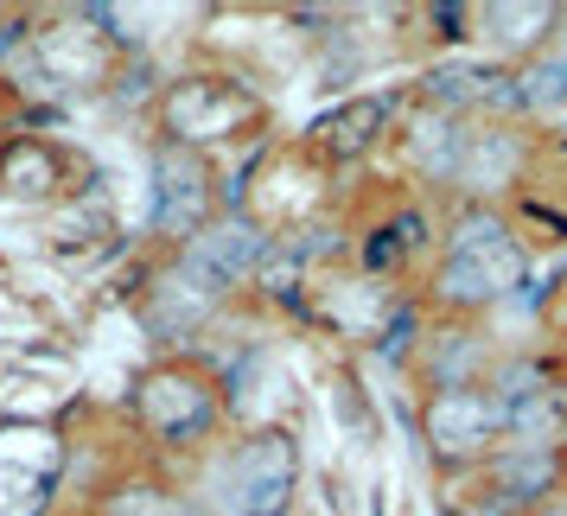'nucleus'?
Masks as SVG:
<instances>
[{
    "label": "nucleus",
    "mask_w": 567,
    "mask_h": 516,
    "mask_svg": "<svg viewBox=\"0 0 567 516\" xmlns=\"http://www.w3.org/2000/svg\"><path fill=\"white\" fill-rule=\"evenodd\" d=\"M122 421H128L141 460H154L185 478L217 440L230 434V402H224L217 363L205 351H159L128 383Z\"/></svg>",
    "instance_id": "1"
},
{
    "label": "nucleus",
    "mask_w": 567,
    "mask_h": 516,
    "mask_svg": "<svg viewBox=\"0 0 567 516\" xmlns=\"http://www.w3.org/2000/svg\"><path fill=\"white\" fill-rule=\"evenodd\" d=\"M185 491L205 516H293L307 491L300 427H230L185 472Z\"/></svg>",
    "instance_id": "2"
},
{
    "label": "nucleus",
    "mask_w": 567,
    "mask_h": 516,
    "mask_svg": "<svg viewBox=\"0 0 567 516\" xmlns=\"http://www.w3.org/2000/svg\"><path fill=\"white\" fill-rule=\"evenodd\" d=\"M154 128L159 141L173 147H192L205 159H224L236 147H256L268 141V103L249 78L236 71H217V64H192V71H173L154 96Z\"/></svg>",
    "instance_id": "3"
},
{
    "label": "nucleus",
    "mask_w": 567,
    "mask_h": 516,
    "mask_svg": "<svg viewBox=\"0 0 567 516\" xmlns=\"http://www.w3.org/2000/svg\"><path fill=\"white\" fill-rule=\"evenodd\" d=\"M409 427L446 491L472 485L478 465L504 446V409L485 389H409Z\"/></svg>",
    "instance_id": "4"
},
{
    "label": "nucleus",
    "mask_w": 567,
    "mask_h": 516,
    "mask_svg": "<svg viewBox=\"0 0 567 516\" xmlns=\"http://www.w3.org/2000/svg\"><path fill=\"white\" fill-rule=\"evenodd\" d=\"M536 166V128L529 122H465L460 134V166L446 205H516V192L529 185Z\"/></svg>",
    "instance_id": "5"
},
{
    "label": "nucleus",
    "mask_w": 567,
    "mask_h": 516,
    "mask_svg": "<svg viewBox=\"0 0 567 516\" xmlns=\"http://www.w3.org/2000/svg\"><path fill=\"white\" fill-rule=\"evenodd\" d=\"M147 173H154V192H147V198H154V242L159 249H185V242L224 210L217 159L192 154V147H173V141H154Z\"/></svg>",
    "instance_id": "6"
},
{
    "label": "nucleus",
    "mask_w": 567,
    "mask_h": 516,
    "mask_svg": "<svg viewBox=\"0 0 567 516\" xmlns=\"http://www.w3.org/2000/svg\"><path fill=\"white\" fill-rule=\"evenodd\" d=\"M395 109H402V90H351L338 96L332 109H319L307 128H300V154H312L326 173L332 166H358L377 147H389V128H395Z\"/></svg>",
    "instance_id": "7"
},
{
    "label": "nucleus",
    "mask_w": 567,
    "mask_h": 516,
    "mask_svg": "<svg viewBox=\"0 0 567 516\" xmlns=\"http://www.w3.org/2000/svg\"><path fill=\"white\" fill-rule=\"evenodd\" d=\"M472 491H478L485 504H497L504 516L542 510V504L567 497V446H523V440H504V446L478 465Z\"/></svg>",
    "instance_id": "8"
},
{
    "label": "nucleus",
    "mask_w": 567,
    "mask_h": 516,
    "mask_svg": "<svg viewBox=\"0 0 567 516\" xmlns=\"http://www.w3.org/2000/svg\"><path fill=\"white\" fill-rule=\"evenodd\" d=\"M504 358V344L491 326L465 319H427V338L409 363V389H485L491 363Z\"/></svg>",
    "instance_id": "9"
},
{
    "label": "nucleus",
    "mask_w": 567,
    "mask_h": 516,
    "mask_svg": "<svg viewBox=\"0 0 567 516\" xmlns=\"http://www.w3.org/2000/svg\"><path fill=\"white\" fill-rule=\"evenodd\" d=\"M78 516H205V510L192 504V491H185L179 472H166V465L134 453L115 478H103V491L83 497Z\"/></svg>",
    "instance_id": "10"
},
{
    "label": "nucleus",
    "mask_w": 567,
    "mask_h": 516,
    "mask_svg": "<svg viewBox=\"0 0 567 516\" xmlns=\"http://www.w3.org/2000/svg\"><path fill=\"white\" fill-rule=\"evenodd\" d=\"M561 27V7H548V0H523V7H472V52L491 58V64H511L523 71L529 58L548 52V39Z\"/></svg>",
    "instance_id": "11"
},
{
    "label": "nucleus",
    "mask_w": 567,
    "mask_h": 516,
    "mask_svg": "<svg viewBox=\"0 0 567 516\" xmlns=\"http://www.w3.org/2000/svg\"><path fill=\"white\" fill-rule=\"evenodd\" d=\"M440 516H504V510H497V504H485L478 491L465 485V491H446V497H440Z\"/></svg>",
    "instance_id": "12"
},
{
    "label": "nucleus",
    "mask_w": 567,
    "mask_h": 516,
    "mask_svg": "<svg viewBox=\"0 0 567 516\" xmlns=\"http://www.w3.org/2000/svg\"><path fill=\"white\" fill-rule=\"evenodd\" d=\"M529 516H567V497H555V504H542V510H529Z\"/></svg>",
    "instance_id": "13"
}]
</instances>
